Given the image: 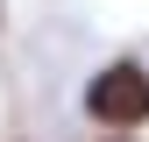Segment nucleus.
<instances>
[{"label":"nucleus","mask_w":149,"mask_h":142,"mask_svg":"<svg viewBox=\"0 0 149 142\" xmlns=\"http://www.w3.org/2000/svg\"><path fill=\"white\" fill-rule=\"evenodd\" d=\"M78 121L100 135H149V57L121 50V57L92 64L78 85Z\"/></svg>","instance_id":"nucleus-1"},{"label":"nucleus","mask_w":149,"mask_h":142,"mask_svg":"<svg viewBox=\"0 0 149 142\" xmlns=\"http://www.w3.org/2000/svg\"><path fill=\"white\" fill-rule=\"evenodd\" d=\"M100 142H142V135H100Z\"/></svg>","instance_id":"nucleus-2"},{"label":"nucleus","mask_w":149,"mask_h":142,"mask_svg":"<svg viewBox=\"0 0 149 142\" xmlns=\"http://www.w3.org/2000/svg\"><path fill=\"white\" fill-rule=\"evenodd\" d=\"M0 36H7V0H0Z\"/></svg>","instance_id":"nucleus-3"}]
</instances>
